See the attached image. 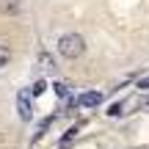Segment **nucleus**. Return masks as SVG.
Returning <instances> with one entry per match:
<instances>
[{
    "label": "nucleus",
    "instance_id": "obj_1",
    "mask_svg": "<svg viewBox=\"0 0 149 149\" xmlns=\"http://www.w3.org/2000/svg\"><path fill=\"white\" fill-rule=\"evenodd\" d=\"M58 53L64 55V58H80V55L86 53V42L80 33H64V36H58Z\"/></svg>",
    "mask_w": 149,
    "mask_h": 149
},
{
    "label": "nucleus",
    "instance_id": "obj_2",
    "mask_svg": "<svg viewBox=\"0 0 149 149\" xmlns=\"http://www.w3.org/2000/svg\"><path fill=\"white\" fill-rule=\"evenodd\" d=\"M17 108H19V119H22V122H31V119H33V108H31V100H28L25 91L17 94Z\"/></svg>",
    "mask_w": 149,
    "mask_h": 149
},
{
    "label": "nucleus",
    "instance_id": "obj_3",
    "mask_svg": "<svg viewBox=\"0 0 149 149\" xmlns=\"http://www.w3.org/2000/svg\"><path fill=\"white\" fill-rule=\"evenodd\" d=\"M80 105H86V108H91V105H100L102 102V94L100 91H88V94H80Z\"/></svg>",
    "mask_w": 149,
    "mask_h": 149
},
{
    "label": "nucleus",
    "instance_id": "obj_4",
    "mask_svg": "<svg viewBox=\"0 0 149 149\" xmlns=\"http://www.w3.org/2000/svg\"><path fill=\"white\" fill-rule=\"evenodd\" d=\"M11 64V47L8 44H0V69Z\"/></svg>",
    "mask_w": 149,
    "mask_h": 149
},
{
    "label": "nucleus",
    "instance_id": "obj_5",
    "mask_svg": "<svg viewBox=\"0 0 149 149\" xmlns=\"http://www.w3.org/2000/svg\"><path fill=\"white\" fill-rule=\"evenodd\" d=\"M3 11H6V14H19V3H17V0H6Z\"/></svg>",
    "mask_w": 149,
    "mask_h": 149
},
{
    "label": "nucleus",
    "instance_id": "obj_6",
    "mask_svg": "<svg viewBox=\"0 0 149 149\" xmlns=\"http://www.w3.org/2000/svg\"><path fill=\"white\" fill-rule=\"evenodd\" d=\"M39 64H42V69H44V72H50V69L55 66V64H53V58H50L47 53H42V58H39Z\"/></svg>",
    "mask_w": 149,
    "mask_h": 149
},
{
    "label": "nucleus",
    "instance_id": "obj_7",
    "mask_svg": "<svg viewBox=\"0 0 149 149\" xmlns=\"http://www.w3.org/2000/svg\"><path fill=\"white\" fill-rule=\"evenodd\" d=\"M53 88H55V94H58V97H66V94H69V88H66L64 83H55Z\"/></svg>",
    "mask_w": 149,
    "mask_h": 149
},
{
    "label": "nucleus",
    "instance_id": "obj_8",
    "mask_svg": "<svg viewBox=\"0 0 149 149\" xmlns=\"http://www.w3.org/2000/svg\"><path fill=\"white\" fill-rule=\"evenodd\" d=\"M44 91V80H36V86H33V97H39Z\"/></svg>",
    "mask_w": 149,
    "mask_h": 149
},
{
    "label": "nucleus",
    "instance_id": "obj_9",
    "mask_svg": "<svg viewBox=\"0 0 149 149\" xmlns=\"http://www.w3.org/2000/svg\"><path fill=\"white\" fill-rule=\"evenodd\" d=\"M108 113H111V116H119V113H122V102H116V105H113Z\"/></svg>",
    "mask_w": 149,
    "mask_h": 149
},
{
    "label": "nucleus",
    "instance_id": "obj_10",
    "mask_svg": "<svg viewBox=\"0 0 149 149\" xmlns=\"http://www.w3.org/2000/svg\"><path fill=\"white\" fill-rule=\"evenodd\" d=\"M138 88H141V91H149V74H146V77L138 83Z\"/></svg>",
    "mask_w": 149,
    "mask_h": 149
}]
</instances>
